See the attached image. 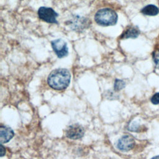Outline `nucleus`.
I'll use <instances>...</instances> for the list:
<instances>
[{
  "mask_svg": "<svg viewBox=\"0 0 159 159\" xmlns=\"http://www.w3.org/2000/svg\"><path fill=\"white\" fill-rule=\"evenodd\" d=\"M152 58L157 68H159V48L152 53Z\"/></svg>",
  "mask_w": 159,
  "mask_h": 159,
  "instance_id": "9b49d317",
  "label": "nucleus"
},
{
  "mask_svg": "<svg viewBox=\"0 0 159 159\" xmlns=\"http://www.w3.org/2000/svg\"><path fill=\"white\" fill-rule=\"evenodd\" d=\"M38 16L40 19L51 24H58L57 17L58 14L51 7H40L38 10Z\"/></svg>",
  "mask_w": 159,
  "mask_h": 159,
  "instance_id": "7ed1b4c3",
  "label": "nucleus"
},
{
  "mask_svg": "<svg viewBox=\"0 0 159 159\" xmlns=\"http://www.w3.org/2000/svg\"><path fill=\"white\" fill-rule=\"evenodd\" d=\"M140 34V30L137 26L130 25L127 27V29L120 35V39H135L138 37Z\"/></svg>",
  "mask_w": 159,
  "mask_h": 159,
  "instance_id": "6e6552de",
  "label": "nucleus"
},
{
  "mask_svg": "<svg viewBox=\"0 0 159 159\" xmlns=\"http://www.w3.org/2000/svg\"><path fill=\"white\" fill-rule=\"evenodd\" d=\"M14 132L12 129L6 125H1L0 127V142L1 143L8 142L13 137Z\"/></svg>",
  "mask_w": 159,
  "mask_h": 159,
  "instance_id": "0eeeda50",
  "label": "nucleus"
},
{
  "mask_svg": "<svg viewBox=\"0 0 159 159\" xmlns=\"http://www.w3.org/2000/svg\"><path fill=\"white\" fill-rule=\"evenodd\" d=\"M70 79L71 74L67 69L57 68L50 73L47 83L49 86L53 89L63 90L68 86Z\"/></svg>",
  "mask_w": 159,
  "mask_h": 159,
  "instance_id": "f257e3e1",
  "label": "nucleus"
},
{
  "mask_svg": "<svg viewBox=\"0 0 159 159\" xmlns=\"http://www.w3.org/2000/svg\"><path fill=\"white\" fill-rule=\"evenodd\" d=\"M151 102L154 105H157L159 104V93L154 94L150 99Z\"/></svg>",
  "mask_w": 159,
  "mask_h": 159,
  "instance_id": "f8f14e48",
  "label": "nucleus"
},
{
  "mask_svg": "<svg viewBox=\"0 0 159 159\" xmlns=\"http://www.w3.org/2000/svg\"><path fill=\"white\" fill-rule=\"evenodd\" d=\"M84 129L79 124H73L68 127L66 130V135L68 138L77 140L83 137L84 135Z\"/></svg>",
  "mask_w": 159,
  "mask_h": 159,
  "instance_id": "423d86ee",
  "label": "nucleus"
},
{
  "mask_svg": "<svg viewBox=\"0 0 159 159\" xmlns=\"http://www.w3.org/2000/svg\"><path fill=\"white\" fill-rule=\"evenodd\" d=\"M140 129H141V127L139 124L133 123L132 124H131L130 125L129 130L134 131V132H139L140 130Z\"/></svg>",
  "mask_w": 159,
  "mask_h": 159,
  "instance_id": "ddd939ff",
  "label": "nucleus"
},
{
  "mask_svg": "<svg viewBox=\"0 0 159 159\" xmlns=\"http://www.w3.org/2000/svg\"><path fill=\"white\" fill-rule=\"evenodd\" d=\"M51 45L55 53L58 58H63L68 55V48L67 43L63 39H58L52 40Z\"/></svg>",
  "mask_w": 159,
  "mask_h": 159,
  "instance_id": "20e7f679",
  "label": "nucleus"
},
{
  "mask_svg": "<svg viewBox=\"0 0 159 159\" xmlns=\"http://www.w3.org/2000/svg\"><path fill=\"white\" fill-rule=\"evenodd\" d=\"M125 86V82L122 80H119L116 79L114 82V89L115 91H118L123 89Z\"/></svg>",
  "mask_w": 159,
  "mask_h": 159,
  "instance_id": "9d476101",
  "label": "nucleus"
},
{
  "mask_svg": "<svg viewBox=\"0 0 159 159\" xmlns=\"http://www.w3.org/2000/svg\"><path fill=\"white\" fill-rule=\"evenodd\" d=\"M118 16L112 9L103 8L98 10L94 16L96 22L102 26L114 25L117 23Z\"/></svg>",
  "mask_w": 159,
  "mask_h": 159,
  "instance_id": "f03ea898",
  "label": "nucleus"
},
{
  "mask_svg": "<svg viewBox=\"0 0 159 159\" xmlns=\"http://www.w3.org/2000/svg\"><path fill=\"white\" fill-rule=\"evenodd\" d=\"M151 159H159V155H157V156H155V157H152Z\"/></svg>",
  "mask_w": 159,
  "mask_h": 159,
  "instance_id": "2eb2a0df",
  "label": "nucleus"
},
{
  "mask_svg": "<svg viewBox=\"0 0 159 159\" xmlns=\"http://www.w3.org/2000/svg\"><path fill=\"white\" fill-rule=\"evenodd\" d=\"M134 138L130 135H125L119 139L117 147L121 151L127 152L132 149L135 146Z\"/></svg>",
  "mask_w": 159,
  "mask_h": 159,
  "instance_id": "39448f33",
  "label": "nucleus"
},
{
  "mask_svg": "<svg viewBox=\"0 0 159 159\" xmlns=\"http://www.w3.org/2000/svg\"><path fill=\"white\" fill-rule=\"evenodd\" d=\"M0 153H1V157H3L6 153L5 148L3 147L2 144L0 145Z\"/></svg>",
  "mask_w": 159,
  "mask_h": 159,
  "instance_id": "4468645a",
  "label": "nucleus"
},
{
  "mask_svg": "<svg viewBox=\"0 0 159 159\" xmlns=\"http://www.w3.org/2000/svg\"><path fill=\"white\" fill-rule=\"evenodd\" d=\"M140 12L145 16H155L159 13V8L154 4H148L143 7Z\"/></svg>",
  "mask_w": 159,
  "mask_h": 159,
  "instance_id": "1a4fd4ad",
  "label": "nucleus"
}]
</instances>
